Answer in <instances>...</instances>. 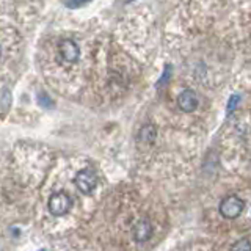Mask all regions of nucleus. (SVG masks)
Returning <instances> with one entry per match:
<instances>
[{"label": "nucleus", "mask_w": 251, "mask_h": 251, "mask_svg": "<svg viewBox=\"0 0 251 251\" xmlns=\"http://www.w3.org/2000/svg\"><path fill=\"white\" fill-rule=\"evenodd\" d=\"M71 206H73V201H71L69 195L65 192H55L50 195L49 202H47V207H49L50 214L55 217H63L66 215L71 210Z\"/></svg>", "instance_id": "obj_1"}, {"label": "nucleus", "mask_w": 251, "mask_h": 251, "mask_svg": "<svg viewBox=\"0 0 251 251\" xmlns=\"http://www.w3.org/2000/svg\"><path fill=\"white\" fill-rule=\"evenodd\" d=\"M243 207H245V202H243L242 198H239L237 195H229L226 196V198L220 202V214L222 217L227 218V220H234L237 218L242 212H243Z\"/></svg>", "instance_id": "obj_2"}, {"label": "nucleus", "mask_w": 251, "mask_h": 251, "mask_svg": "<svg viewBox=\"0 0 251 251\" xmlns=\"http://www.w3.org/2000/svg\"><path fill=\"white\" fill-rule=\"evenodd\" d=\"M74 184L78 188V192H82L85 195L91 193L98 185V175L93 168H85L80 170L74 177Z\"/></svg>", "instance_id": "obj_3"}, {"label": "nucleus", "mask_w": 251, "mask_h": 251, "mask_svg": "<svg viewBox=\"0 0 251 251\" xmlns=\"http://www.w3.org/2000/svg\"><path fill=\"white\" fill-rule=\"evenodd\" d=\"M58 52L66 63H75L80 57V49L73 39H61L58 44Z\"/></svg>", "instance_id": "obj_4"}, {"label": "nucleus", "mask_w": 251, "mask_h": 251, "mask_svg": "<svg viewBox=\"0 0 251 251\" xmlns=\"http://www.w3.org/2000/svg\"><path fill=\"white\" fill-rule=\"evenodd\" d=\"M200 105V99L196 96V93L193 90H184L177 96V107L185 113L195 112Z\"/></svg>", "instance_id": "obj_5"}, {"label": "nucleus", "mask_w": 251, "mask_h": 251, "mask_svg": "<svg viewBox=\"0 0 251 251\" xmlns=\"http://www.w3.org/2000/svg\"><path fill=\"white\" fill-rule=\"evenodd\" d=\"M152 235V225L148 218H141L133 226V239L138 243H145L151 239Z\"/></svg>", "instance_id": "obj_6"}, {"label": "nucleus", "mask_w": 251, "mask_h": 251, "mask_svg": "<svg viewBox=\"0 0 251 251\" xmlns=\"http://www.w3.org/2000/svg\"><path fill=\"white\" fill-rule=\"evenodd\" d=\"M157 137V130L152 124H145L143 127L140 129V133H138V140L141 143H148V145H152L154 140Z\"/></svg>", "instance_id": "obj_7"}, {"label": "nucleus", "mask_w": 251, "mask_h": 251, "mask_svg": "<svg viewBox=\"0 0 251 251\" xmlns=\"http://www.w3.org/2000/svg\"><path fill=\"white\" fill-rule=\"evenodd\" d=\"M229 251H251V242L248 239H240L229 248Z\"/></svg>", "instance_id": "obj_8"}, {"label": "nucleus", "mask_w": 251, "mask_h": 251, "mask_svg": "<svg viewBox=\"0 0 251 251\" xmlns=\"http://www.w3.org/2000/svg\"><path fill=\"white\" fill-rule=\"evenodd\" d=\"M240 100V98L237 96V94H234V96H231V99H229V104H227V113H231L232 110L237 107V102Z\"/></svg>", "instance_id": "obj_9"}, {"label": "nucleus", "mask_w": 251, "mask_h": 251, "mask_svg": "<svg viewBox=\"0 0 251 251\" xmlns=\"http://www.w3.org/2000/svg\"><path fill=\"white\" fill-rule=\"evenodd\" d=\"M86 2H88V0H69V2H66V5L71 8H75V6H80V5L86 3Z\"/></svg>", "instance_id": "obj_10"}, {"label": "nucleus", "mask_w": 251, "mask_h": 251, "mask_svg": "<svg viewBox=\"0 0 251 251\" xmlns=\"http://www.w3.org/2000/svg\"><path fill=\"white\" fill-rule=\"evenodd\" d=\"M168 73H170V66H167V73L163 74V77H162V80L159 82V85H162V83H165V82L168 80Z\"/></svg>", "instance_id": "obj_11"}, {"label": "nucleus", "mask_w": 251, "mask_h": 251, "mask_svg": "<svg viewBox=\"0 0 251 251\" xmlns=\"http://www.w3.org/2000/svg\"><path fill=\"white\" fill-rule=\"evenodd\" d=\"M0 55H2V49H0Z\"/></svg>", "instance_id": "obj_12"}, {"label": "nucleus", "mask_w": 251, "mask_h": 251, "mask_svg": "<svg viewBox=\"0 0 251 251\" xmlns=\"http://www.w3.org/2000/svg\"><path fill=\"white\" fill-rule=\"evenodd\" d=\"M41 251H44V250H41Z\"/></svg>", "instance_id": "obj_13"}]
</instances>
